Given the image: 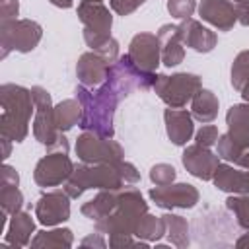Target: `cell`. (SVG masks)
<instances>
[{
    "mask_svg": "<svg viewBox=\"0 0 249 249\" xmlns=\"http://www.w3.org/2000/svg\"><path fill=\"white\" fill-rule=\"evenodd\" d=\"M138 181L140 173L124 160L117 163H84L74 167L64 191L70 198H78L89 189H123L124 185H134Z\"/></svg>",
    "mask_w": 249,
    "mask_h": 249,
    "instance_id": "6da1fadb",
    "label": "cell"
},
{
    "mask_svg": "<svg viewBox=\"0 0 249 249\" xmlns=\"http://www.w3.org/2000/svg\"><path fill=\"white\" fill-rule=\"evenodd\" d=\"M76 99L82 105V119H80V128L88 132H95L105 138H113L115 126H113V117L119 101L123 99L121 93L105 80L97 88H86L78 86L76 88Z\"/></svg>",
    "mask_w": 249,
    "mask_h": 249,
    "instance_id": "7a4b0ae2",
    "label": "cell"
},
{
    "mask_svg": "<svg viewBox=\"0 0 249 249\" xmlns=\"http://www.w3.org/2000/svg\"><path fill=\"white\" fill-rule=\"evenodd\" d=\"M0 132L2 138L12 142H21L29 134V121L31 113L35 111V101L31 89L16 84H2L0 86Z\"/></svg>",
    "mask_w": 249,
    "mask_h": 249,
    "instance_id": "3957f363",
    "label": "cell"
},
{
    "mask_svg": "<svg viewBox=\"0 0 249 249\" xmlns=\"http://www.w3.org/2000/svg\"><path fill=\"white\" fill-rule=\"evenodd\" d=\"M148 212V204L138 189L123 187L117 189V198L107 216L95 222L99 233L109 235H132L138 220Z\"/></svg>",
    "mask_w": 249,
    "mask_h": 249,
    "instance_id": "277c9868",
    "label": "cell"
},
{
    "mask_svg": "<svg viewBox=\"0 0 249 249\" xmlns=\"http://www.w3.org/2000/svg\"><path fill=\"white\" fill-rule=\"evenodd\" d=\"M43 37V27L33 19H6L0 23V58L10 53H29Z\"/></svg>",
    "mask_w": 249,
    "mask_h": 249,
    "instance_id": "5b68a950",
    "label": "cell"
},
{
    "mask_svg": "<svg viewBox=\"0 0 249 249\" xmlns=\"http://www.w3.org/2000/svg\"><path fill=\"white\" fill-rule=\"evenodd\" d=\"M202 88V80L196 74H189V72H177V74H158L156 84H154V91L158 93V97L173 109H181L187 105V101H191L195 97V93Z\"/></svg>",
    "mask_w": 249,
    "mask_h": 249,
    "instance_id": "8992f818",
    "label": "cell"
},
{
    "mask_svg": "<svg viewBox=\"0 0 249 249\" xmlns=\"http://www.w3.org/2000/svg\"><path fill=\"white\" fill-rule=\"evenodd\" d=\"M78 18L84 25V41L91 51L103 47L111 39L113 16L101 2L82 0L78 4Z\"/></svg>",
    "mask_w": 249,
    "mask_h": 249,
    "instance_id": "52a82bcc",
    "label": "cell"
},
{
    "mask_svg": "<svg viewBox=\"0 0 249 249\" xmlns=\"http://www.w3.org/2000/svg\"><path fill=\"white\" fill-rule=\"evenodd\" d=\"M31 95H33V101H35L33 136H35L37 142H41L49 150L62 136V132L58 130V126L54 123V107H53L51 95H49V91L45 88L33 86L31 88Z\"/></svg>",
    "mask_w": 249,
    "mask_h": 249,
    "instance_id": "ba28073f",
    "label": "cell"
},
{
    "mask_svg": "<svg viewBox=\"0 0 249 249\" xmlns=\"http://www.w3.org/2000/svg\"><path fill=\"white\" fill-rule=\"evenodd\" d=\"M76 156L84 163H117L123 160V148L113 138L95 132H84L76 140Z\"/></svg>",
    "mask_w": 249,
    "mask_h": 249,
    "instance_id": "9c48e42d",
    "label": "cell"
},
{
    "mask_svg": "<svg viewBox=\"0 0 249 249\" xmlns=\"http://www.w3.org/2000/svg\"><path fill=\"white\" fill-rule=\"evenodd\" d=\"M74 171V163L68 152H49L43 156L33 171V179L39 187H58L68 181Z\"/></svg>",
    "mask_w": 249,
    "mask_h": 249,
    "instance_id": "30bf717a",
    "label": "cell"
},
{
    "mask_svg": "<svg viewBox=\"0 0 249 249\" xmlns=\"http://www.w3.org/2000/svg\"><path fill=\"white\" fill-rule=\"evenodd\" d=\"M148 196L156 202V206L160 208H193L200 195L196 191V187L189 185V183H169V185H156L154 189H150Z\"/></svg>",
    "mask_w": 249,
    "mask_h": 249,
    "instance_id": "8fae6325",
    "label": "cell"
},
{
    "mask_svg": "<svg viewBox=\"0 0 249 249\" xmlns=\"http://www.w3.org/2000/svg\"><path fill=\"white\" fill-rule=\"evenodd\" d=\"M130 60L144 72H156L158 64L161 62V45L158 35L154 33H136L130 39L128 53Z\"/></svg>",
    "mask_w": 249,
    "mask_h": 249,
    "instance_id": "7c38bea8",
    "label": "cell"
},
{
    "mask_svg": "<svg viewBox=\"0 0 249 249\" xmlns=\"http://www.w3.org/2000/svg\"><path fill=\"white\" fill-rule=\"evenodd\" d=\"M35 218L43 226H56L70 218V195L66 191H49L35 204Z\"/></svg>",
    "mask_w": 249,
    "mask_h": 249,
    "instance_id": "4fadbf2b",
    "label": "cell"
},
{
    "mask_svg": "<svg viewBox=\"0 0 249 249\" xmlns=\"http://www.w3.org/2000/svg\"><path fill=\"white\" fill-rule=\"evenodd\" d=\"M181 160H183L185 169L202 181H212V177L220 165V156L214 154L210 148H204L200 144L187 146Z\"/></svg>",
    "mask_w": 249,
    "mask_h": 249,
    "instance_id": "5bb4252c",
    "label": "cell"
},
{
    "mask_svg": "<svg viewBox=\"0 0 249 249\" xmlns=\"http://www.w3.org/2000/svg\"><path fill=\"white\" fill-rule=\"evenodd\" d=\"M111 64L113 62L107 56H103L99 51H89V53H84L78 58L76 76H78L82 86L93 89V88L101 86L107 80V72H109Z\"/></svg>",
    "mask_w": 249,
    "mask_h": 249,
    "instance_id": "9a60e30c",
    "label": "cell"
},
{
    "mask_svg": "<svg viewBox=\"0 0 249 249\" xmlns=\"http://www.w3.org/2000/svg\"><path fill=\"white\" fill-rule=\"evenodd\" d=\"M198 16L220 31H230L237 21L235 6L230 0H200Z\"/></svg>",
    "mask_w": 249,
    "mask_h": 249,
    "instance_id": "2e32d148",
    "label": "cell"
},
{
    "mask_svg": "<svg viewBox=\"0 0 249 249\" xmlns=\"http://www.w3.org/2000/svg\"><path fill=\"white\" fill-rule=\"evenodd\" d=\"M179 33H181L183 45L191 47L196 53H210L216 47V43H218V35L212 29L204 27L200 21L193 19V18L181 19Z\"/></svg>",
    "mask_w": 249,
    "mask_h": 249,
    "instance_id": "e0dca14e",
    "label": "cell"
},
{
    "mask_svg": "<svg viewBox=\"0 0 249 249\" xmlns=\"http://www.w3.org/2000/svg\"><path fill=\"white\" fill-rule=\"evenodd\" d=\"M226 136L237 150H249V101L231 105L226 115Z\"/></svg>",
    "mask_w": 249,
    "mask_h": 249,
    "instance_id": "ac0fdd59",
    "label": "cell"
},
{
    "mask_svg": "<svg viewBox=\"0 0 249 249\" xmlns=\"http://www.w3.org/2000/svg\"><path fill=\"white\" fill-rule=\"evenodd\" d=\"M158 39L161 45V62L167 68L181 64L185 58V49H183L185 45H183V39L179 33V25L163 23L158 29Z\"/></svg>",
    "mask_w": 249,
    "mask_h": 249,
    "instance_id": "d6986e66",
    "label": "cell"
},
{
    "mask_svg": "<svg viewBox=\"0 0 249 249\" xmlns=\"http://www.w3.org/2000/svg\"><path fill=\"white\" fill-rule=\"evenodd\" d=\"M165 119V128H167V136L175 146H185L193 132H195V124H193V115L187 109H165L163 113Z\"/></svg>",
    "mask_w": 249,
    "mask_h": 249,
    "instance_id": "ffe728a7",
    "label": "cell"
},
{
    "mask_svg": "<svg viewBox=\"0 0 249 249\" xmlns=\"http://www.w3.org/2000/svg\"><path fill=\"white\" fill-rule=\"evenodd\" d=\"M212 183L218 191L230 195H249V169L241 171L230 163H220L212 177Z\"/></svg>",
    "mask_w": 249,
    "mask_h": 249,
    "instance_id": "44dd1931",
    "label": "cell"
},
{
    "mask_svg": "<svg viewBox=\"0 0 249 249\" xmlns=\"http://www.w3.org/2000/svg\"><path fill=\"white\" fill-rule=\"evenodd\" d=\"M33 231H35V222L31 220V214L19 210V212L12 214V220H10L8 230H6V243L16 245V247L31 245V233Z\"/></svg>",
    "mask_w": 249,
    "mask_h": 249,
    "instance_id": "7402d4cb",
    "label": "cell"
},
{
    "mask_svg": "<svg viewBox=\"0 0 249 249\" xmlns=\"http://www.w3.org/2000/svg\"><path fill=\"white\" fill-rule=\"evenodd\" d=\"M191 115L202 124H208L218 115V97L210 89H198L191 99Z\"/></svg>",
    "mask_w": 249,
    "mask_h": 249,
    "instance_id": "603a6c76",
    "label": "cell"
},
{
    "mask_svg": "<svg viewBox=\"0 0 249 249\" xmlns=\"http://www.w3.org/2000/svg\"><path fill=\"white\" fill-rule=\"evenodd\" d=\"M82 119V105L78 99H64L54 105V123L60 132L70 130L74 124H80Z\"/></svg>",
    "mask_w": 249,
    "mask_h": 249,
    "instance_id": "cb8c5ba5",
    "label": "cell"
},
{
    "mask_svg": "<svg viewBox=\"0 0 249 249\" xmlns=\"http://www.w3.org/2000/svg\"><path fill=\"white\" fill-rule=\"evenodd\" d=\"M163 224H165V235L167 239L175 245V247H187L191 243L189 239V222L183 216L177 214H163L161 216Z\"/></svg>",
    "mask_w": 249,
    "mask_h": 249,
    "instance_id": "d4e9b609",
    "label": "cell"
},
{
    "mask_svg": "<svg viewBox=\"0 0 249 249\" xmlns=\"http://www.w3.org/2000/svg\"><path fill=\"white\" fill-rule=\"evenodd\" d=\"M231 86L249 101V51H241L231 64Z\"/></svg>",
    "mask_w": 249,
    "mask_h": 249,
    "instance_id": "484cf974",
    "label": "cell"
},
{
    "mask_svg": "<svg viewBox=\"0 0 249 249\" xmlns=\"http://www.w3.org/2000/svg\"><path fill=\"white\" fill-rule=\"evenodd\" d=\"M74 243V235L68 228H56L51 231H39L31 239V247H70Z\"/></svg>",
    "mask_w": 249,
    "mask_h": 249,
    "instance_id": "4316f807",
    "label": "cell"
},
{
    "mask_svg": "<svg viewBox=\"0 0 249 249\" xmlns=\"http://www.w3.org/2000/svg\"><path fill=\"white\" fill-rule=\"evenodd\" d=\"M132 235H136L138 239H146V241H158L161 235H165V224L161 218H156L146 212L138 220Z\"/></svg>",
    "mask_w": 249,
    "mask_h": 249,
    "instance_id": "83f0119b",
    "label": "cell"
},
{
    "mask_svg": "<svg viewBox=\"0 0 249 249\" xmlns=\"http://www.w3.org/2000/svg\"><path fill=\"white\" fill-rule=\"evenodd\" d=\"M226 208L233 214L237 226L249 230V195H233L226 200Z\"/></svg>",
    "mask_w": 249,
    "mask_h": 249,
    "instance_id": "f1b7e54d",
    "label": "cell"
},
{
    "mask_svg": "<svg viewBox=\"0 0 249 249\" xmlns=\"http://www.w3.org/2000/svg\"><path fill=\"white\" fill-rule=\"evenodd\" d=\"M0 206H2V210L6 214H16V212L21 210L23 195L18 189V185L16 187H6V185L0 187Z\"/></svg>",
    "mask_w": 249,
    "mask_h": 249,
    "instance_id": "f546056e",
    "label": "cell"
},
{
    "mask_svg": "<svg viewBox=\"0 0 249 249\" xmlns=\"http://www.w3.org/2000/svg\"><path fill=\"white\" fill-rule=\"evenodd\" d=\"M150 179L154 185H169L175 181V167L169 163H156L150 169Z\"/></svg>",
    "mask_w": 249,
    "mask_h": 249,
    "instance_id": "4dcf8cb0",
    "label": "cell"
},
{
    "mask_svg": "<svg viewBox=\"0 0 249 249\" xmlns=\"http://www.w3.org/2000/svg\"><path fill=\"white\" fill-rule=\"evenodd\" d=\"M196 10L195 0H167V12L177 19H187Z\"/></svg>",
    "mask_w": 249,
    "mask_h": 249,
    "instance_id": "1f68e13d",
    "label": "cell"
},
{
    "mask_svg": "<svg viewBox=\"0 0 249 249\" xmlns=\"http://www.w3.org/2000/svg\"><path fill=\"white\" fill-rule=\"evenodd\" d=\"M220 138V132L214 124H204L198 132H196V144L204 146V148H212Z\"/></svg>",
    "mask_w": 249,
    "mask_h": 249,
    "instance_id": "d6a6232c",
    "label": "cell"
},
{
    "mask_svg": "<svg viewBox=\"0 0 249 249\" xmlns=\"http://www.w3.org/2000/svg\"><path fill=\"white\" fill-rule=\"evenodd\" d=\"M146 0H111V10L119 16H128L134 10H138Z\"/></svg>",
    "mask_w": 249,
    "mask_h": 249,
    "instance_id": "836d02e7",
    "label": "cell"
},
{
    "mask_svg": "<svg viewBox=\"0 0 249 249\" xmlns=\"http://www.w3.org/2000/svg\"><path fill=\"white\" fill-rule=\"evenodd\" d=\"M0 185H6V187H16V185H19V175H18V171H16L12 165H8V163H4V167H2Z\"/></svg>",
    "mask_w": 249,
    "mask_h": 249,
    "instance_id": "e575fe53",
    "label": "cell"
},
{
    "mask_svg": "<svg viewBox=\"0 0 249 249\" xmlns=\"http://www.w3.org/2000/svg\"><path fill=\"white\" fill-rule=\"evenodd\" d=\"M18 12H19V2H18V0H2V6H0L2 21H6V19H16Z\"/></svg>",
    "mask_w": 249,
    "mask_h": 249,
    "instance_id": "d590c367",
    "label": "cell"
},
{
    "mask_svg": "<svg viewBox=\"0 0 249 249\" xmlns=\"http://www.w3.org/2000/svg\"><path fill=\"white\" fill-rule=\"evenodd\" d=\"M235 12H237V21L249 27V4H235Z\"/></svg>",
    "mask_w": 249,
    "mask_h": 249,
    "instance_id": "8d00e7d4",
    "label": "cell"
},
{
    "mask_svg": "<svg viewBox=\"0 0 249 249\" xmlns=\"http://www.w3.org/2000/svg\"><path fill=\"white\" fill-rule=\"evenodd\" d=\"M82 247H88V245H95V247H105V241L101 239V237H97V235H88L86 239H82V243H80Z\"/></svg>",
    "mask_w": 249,
    "mask_h": 249,
    "instance_id": "74e56055",
    "label": "cell"
},
{
    "mask_svg": "<svg viewBox=\"0 0 249 249\" xmlns=\"http://www.w3.org/2000/svg\"><path fill=\"white\" fill-rule=\"evenodd\" d=\"M53 6H56V8H72V4H74V0H49Z\"/></svg>",
    "mask_w": 249,
    "mask_h": 249,
    "instance_id": "f35d334b",
    "label": "cell"
},
{
    "mask_svg": "<svg viewBox=\"0 0 249 249\" xmlns=\"http://www.w3.org/2000/svg\"><path fill=\"white\" fill-rule=\"evenodd\" d=\"M235 247H249V230H247V233H243V235L235 241Z\"/></svg>",
    "mask_w": 249,
    "mask_h": 249,
    "instance_id": "ab89813d",
    "label": "cell"
},
{
    "mask_svg": "<svg viewBox=\"0 0 249 249\" xmlns=\"http://www.w3.org/2000/svg\"><path fill=\"white\" fill-rule=\"evenodd\" d=\"M235 4H249V0H233Z\"/></svg>",
    "mask_w": 249,
    "mask_h": 249,
    "instance_id": "60d3db41",
    "label": "cell"
},
{
    "mask_svg": "<svg viewBox=\"0 0 249 249\" xmlns=\"http://www.w3.org/2000/svg\"><path fill=\"white\" fill-rule=\"evenodd\" d=\"M95 2H103V0H95Z\"/></svg>",
    "mask_w": 249,
    "mask_h": 249,
    "instance_id": "b9f144b4",
    "label": "cell"
}]
</instances>
